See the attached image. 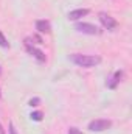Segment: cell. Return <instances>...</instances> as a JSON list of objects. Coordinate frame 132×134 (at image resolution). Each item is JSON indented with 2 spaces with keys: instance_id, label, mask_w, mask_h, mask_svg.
<instances>
[{
  "instance_id": "obj_14",
  "label": "cell",
  "mask_w": 132,
  "mask_h": 134,
  "mask_svg": "<svg viewBox=\"0 0 132 134\" xmlns=\"http://www.w3.org/2000/svg\"><path fill=\"white\" fill-rule=\"evenodd\" d=\"M0 134H5V131H3V128H2V125H0Z\"/></svg>"
},
{
  "instance_id": "obj_11",
  "label": "cell",
  "mask_w": 132,
  "mask_h": 134,
  "mask_svg": "<svg viewBox=\"0 0 132 134\" xmlns=\"http://www.w3.org/2000/svg\"><path fill=\"white\" fill-rule=\"evenodd\" d=\"M39 103H40V100H39L37 97H34V98H31V100H30V103H28V104H30V106L33 108V106H37Z\"/></svg>"
},
{
  "instance_id": "obj_9",
  "label": "cell",
  "mask_w": 132,
  "mask_h": 134,
  "mask_svg": "<svg viewBox=\"0 0 132 134\" xmlns=\"http://www.w3.org/2000/svg\"><path fill=\"white\" fill-rule=\"evenodd\" d=\"M30 117H31V120H34V122H40L44 115H42V112H40V111H36V112H33V114L30 115Z\"/></svg>"
},
{
  "instance_id": "obj_8",
  "label": "cell",
  "mask_w": 132,
  "mask_h": 134,
  "mask_svg": "<svg viewBox=\"0 0 132 134\" xmlns=\"http://www.w3.org/2000/svg\"><path fill=\"white\" fill-rule=\"evenodd\" d=\"M36 30L40 31V33H50L51 31V24L45 19L42 20H36Z\"/></svg>"
},
{
  "instance_id": "obj_5",
  "label": "cell",
  "mask_w": 132,
  "mask_h": 134,
  "mask_svg": "<svg viewBox=\"0 0 132 134\" xmlns=\"http://www.w3.org/2000/svg\"><path fill=\"white\" fill-rule=\"evenodd\" d=\"M25 47H27V52H28L33 58H36L39 63H45V59H47V58H45V53H44L42 50L36 48L34 45H31V44H27V42H25Z\"/></svg>"
},
{
  "instance_id": "obj_6",
  "label": "cell",
  "mask_w": 132,
  "mask_h": 134,
  "mask_svg": "<svg viewBox=\"0 0 132 134\" xmlns=\"http://www.w3.org/2000/svg\"><path fill=\"white\" fill-rule=\"evenodd\" d=\"M121 76H123V72L121 70H117L110 78H107V81H106V86L109 87V89H115L117 86H118V83L121 81Z\"/></svg>"
},
{
  "instance_id": "obj_2",
  "label": "cell",
  "mask_w": 132,
  "mask_h": 134,
  "mask_svg": "<svg viewBox=\"0 0 132 134\" xmlns=\"http://www.w3.org/2000/svg\"><path fill=\"white\" fill-rule=\"evenodd\" d=\"M75 30L79 31V33H84V34H92V36H98V34L103 33V30H99L97 25L87 24V22H78L75 25Z\"/></svg>"
},
{
  "instance_id": "obj_3",
  "label": "cell",
  "mask_w": 132,
  "mask_h": 134,
  "mask_svg": "<svg viewBox=\"0 0 132 134\" xmlns=\"http://www.w3.org/2000/svg\"><path fill=\"white\" fill-rule=\"evenodd\" d=\"M110 126H112V122L110 120H106V119H97V120H92L89 123V130L90 131H97V133L106 131Z\"/></svg>"
},
{
  "instance_id": "obj_4",
  "label": "cell",
  "mask_w": 132,
  "mask_h": 134,
  "mask_svg": "<svg viewBox=\"0 0 132 134\" xmlns=\"http://www.w3.org/2000/svg\"><path fill=\"white\" fill-rule=\"evenodd\" d=\"M99 22H101V25H103L106 30H110V31L118 27V22H117L112 16H109L107 13H99Z\"/></svg>"
},
{
  "instance_id": "obj_7",
  "label": "cell",
  "mask_w": 132,
  "mask_h": 134,
  "mask_svg": "<svg viewBox=\"0 0 132 134\" xmlns=\"http://www.w3.org/2000/svg\"><path fill=\"white\" fill-rule=\"evenodd\" d=\"M89 14V9H86V8H79V9H73V11H70L68 13V19L70 20H79L81 17H84V16H87Z\"/></svg>"
},
{
  "instance_id": "obj_15",
  "label": "cell",
  "mask_w": 132,
  "mask_h": 134,
  "mask_svg": "<svg viewBox=\"0 0 132 134\" xmlns=\"http://www.w3.org/2000/svg\"><path fill=\"white\" fill-rule=\"evenodd\" d=\"M0 97H2V92H0Z\"/></svg>"
},
{
  "instance_id": "obj_10",
  "label": "cell",
  "mask_w": 132,
  "mask_h": 134,
  "mask_svg": "<svg viewBox=\"0 0 132 134\" xmlns=\"http://www.w3.org/2000/svg\"><path fill=\"white\" fill-rule=\"evenodd\" d=\"M0 47H3V48H8V47H9V42L6 41V37L3 36L2 31H0Z\"/></svg>"
},
{
  "instance_id": "obj_1",
  "label": "cell",
  "mask_w": 132,
  "mask_h": 134,
  "mask_svg": "<svg viewBox=\"0 0 132 134\" xmlns=\"http://www.w3.org/2000/svg\"><path fill=\"white\" fill-rule=\"evenodd\" d=\"M68 59L73 64H76L78 67H86V69L95 67L101 63L99 56H95V55H81V53H73V55L68 56Z\"/></svg>"
},
{
  "instance_id": "obj_13",
  "label": "cell",
  "mask_w": 132,
  "mask_h": 134,
  "mask_svg": "<svg viewBox=\"0 0 132 134\" xmlns=\"http://www.w3.org/2000/svg\"><path fill=\"white\" fill-rule=\"evenodd\" d=\"M9 134H17V131H16V128H14L13 123H9Z\"/></svg>"
},
{
  "instance_id": "obj_12",
  "label": "cell",
  "mask_w": 132,
  "mask_h": 134,
  "mask_svg": "<svg viewBox=\"0 0 132 134\" xmlns=\"http://www.w3.org/2000/svg\"><path fill=\"white\" fill-rule=\"evenodd\" d=\"M68 134H84L82 131H79L78 128H75V126H71L70 130H68Z\"/></svg>"
}]
</instances>
